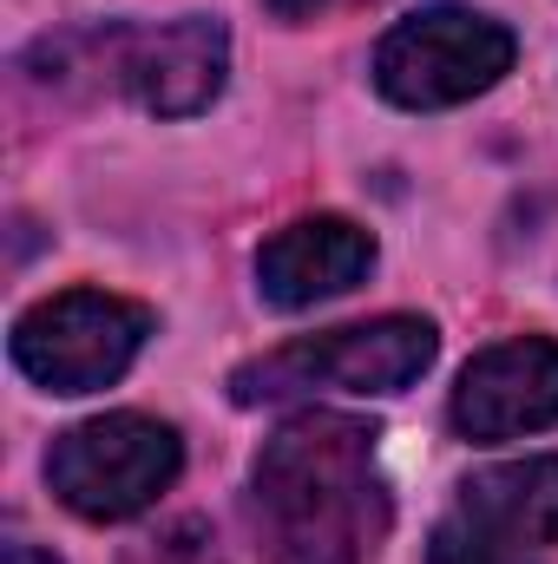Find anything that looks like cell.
Returning <instances> with one entry per match:
<instances>
[{
    "instance_id": "8992f818",
    "label": "cell",
    "mask_w": 558,
    "mask_h": 564,
    "mask_svg": "<svg viewBox=\"0 0 558 564\" xmlns=\"http://www.w3.org/2000/svg\"><path fill=\"white\" fill-rule=\"evenodd\" d=\"M112 79L139 99L144 112L158 119H191L204 112L217 93H224V59H230V40H224V20L211 13H184L171 26H112L99 40Z\"/></svg>"
},
{
    "instance_id": "7a4b0ae2",
    "label": "cell",
    "mask_w": 558,
    "mask_h": 564,
    "mask_svg": "<svg viewBox=\"0 0 558 564\" xmlns=\"http://www.w3.org/2000/svg\"><path fill=\"white\" fill-rule=\"evenodd\" d=\"M433 355H440V335L427 315H375V322L302 335L244 361L230 375V401L270 408L296 394H401L433 368Z\"/></svg>"
},
{
    "instance_id": "277c9868",
    "label": "cell",
    "mask_w": 558,
    "mask_h": 564,
    "mask_svg": "<svg viewBox=\"0 0 558 564\" xmlns=\"http://www.w3.org/2000/svg\"><path fill=\"white\" fill-rule=\"evenodd\" d=\"M184 466L178 433L151 414H99V421L73 426L53 440L46 453V486L66 512L79 519H132L144 512Z\"/></svg>"
},
{
    "instance_id": "6da1fadb",
    "label": "cell",
    "mask_w": 558,
    "mask_h": 564,
    "mask_svg": "<svg viewBox=\"0 0 558 564\" xmlns=\"http://www.w3.org/2000/svg\"><path fill=\"white\" fill-rule=\"evenodd\" d=\"M375 426L302 414L250 466V525L270 564H368L388 539V479Z\"/></svg>"
},
{
    "instance_id": "ba28073f",
    "label": "cell",
    "mask_w": 558,
    "mask_h": 564,
    "mask_svg": "<svg viewBox=\"0 0 558 564\" xmlns=\"http://www.w3.org/2000/svg\"><path fill=\"white\" fill-rule=\"evenodd\" d=\"M375 270V237L348 217H302L257 250V289L270 308H315Z\"/></svg>"
},
{
    "instance_id": "3957f363",
    "label": "cell",
    "mask_w": 558,
    "mask_h": 564,
    "mask_svg": "<svg viewBox=\"0 0 558 564\" xmlns=\"http://www.w3.org/2000/svg\"><path fill=\"white\" fill-rule=\"evenodd\" d=\"M144 335H151V315L139 302L106 289H66L33 302L13 322V368L46 394H93L139 361Z\"/></svg>"
},
{
    "instance_id": "8fae6325",
    "label": "cell",
    "mask_w": 558,
    "mask_h": 564,
    "mask_svg": "<svg viewBox=\"0 0 558 564\" xmlns=\"http://www.w3.org/2000/svg\"><path fill=\"white\" fill-rule=\"evenodd\" d=\"M7 564H60V558L40 552V545H7Z\"/></svg>"
},
{
    "instance_id": "30bf717a",
    "label": "cell",
    "mask_w": 558,
    "mask_h": 564,
    "mask_svg": "<svg viewBox=\"0 0 558 564\" xmlns=\"http://www.w3.org/2000/svg\"><path fill=\"white\" fill-rule=\"evenodd\" d=\"M427 564H539L526 545H513V539H500V532H486L480 519H466L460 506L433 525V539H427Z\"/></svg>"
},
{
    "instance_id": "9c48e42d",
    "label": "cell",
    "mask_w": 558,
    "mask_h": 564,
    "mask_svg": "<svg viewBox=\"0 0 558 564\" xmlns=\"http://www.w3.org/2000/svg\"><path fill=\"white\" fill-rule=\"evenodd\" d=\"M460 512L513 545H558V453L486 466L460 486Z\"/></svg>"
},
{
    "instance_id": "52a82bcc",
    "label": "cell",
    "mask_w": 558,
    "mask_h": 564,
    "mask_svg": "<svg viewBox=\"0 0 558 564\" xmlns=\"http://www.w3.org/2000/svg\"><path fill=\"white\" fill-rule=\"evenodd\" d=\"M447 421L473 446L558 426V341L519 335V341H500V348L473 355L460 388H453Z\"/></svg>"
},
{
    "instance_id": "5b68a950",
    "label": "cell",
    "mask_w": 558,
    "mask_h": 564,
    "mask_svg": "<svg viewBox=\"0 0 558 564\" xmlns=\"http://www.w3.org/2000/svg\"><path fill=\"white\" fill-rule=\"evenodd\" d=\"M506 73H513V33L473 7H420L375 46V86L408 112L460 106L500 86Z\"/></svg>"
}]
</instances>
